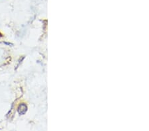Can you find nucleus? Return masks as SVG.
<instances>
[{
	"label": "nucleus",
	"instance_id": "nucleus-1",
	"mask_svg": "<svg viewBox=\"0 0 149 131\" xmlns=\"http://www.w3.org/2000/svg\"><path fill=\"white\" fill-rule=\"evenodd\" d=\"M27 111V105L25 103H21L19 105L17 108V111L19 115H25Z\"/></svg>",
	"mask_w": 149,
	"mask_h": 131
},
{
	"label": "nucleus",
	"instance_id": "nucleus-2",
	"mask_svg": "<svg viewBox=\"0 0 149 131\" xmlns=\"http://www.w3.org/2000/svg\"><path fill=\"white\" fill-rule=\"evenodd\" d=\"M1 37V33H0V37Z\"/></svg>",
	"mask_w": 149,
	"mask_h": 131
}]
</instances>
